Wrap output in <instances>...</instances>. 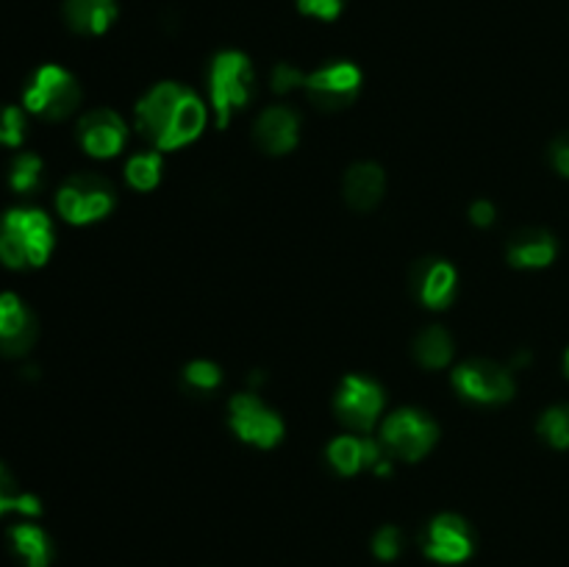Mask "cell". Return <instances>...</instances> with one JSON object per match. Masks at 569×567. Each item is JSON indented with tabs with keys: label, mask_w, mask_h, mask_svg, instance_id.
Listing matches in <instances>:
<instances>
[{
	"label": "cell",
	"mask_w": 569,
	"mask_h": 567,
	"mask_svg": "<svg viewBox=\"0 0 569 567\" xmlns=\"http://www.w3.org/2000/svg\"><path fill=\"white\" fill-rule=\"evenodd\" d=\"M209 111L200 94L187 83L161 81L144 94L133 111V122L144 142L156 150H178L203 133Z\"/></svg>",
	"instance_id": "obj_1"
},
{
	"label": "cell",
	"mask_w": 569,
	"mask_h": 567,
	"mask_svg": "<svg viewBox=\"0 0 569 567\" xmlns=\"http://www.w3.org/2000/svg\"><path fill=\"white\" fill-rule=\"evenodd\" d=\"M56 231L50 217L33 206H17L0 217V261L11 270H31L50 259Z\"/></svg>",
	"instance_id": "obj_2"
},
{
	"label": "cell",
	"mask_w": 569,
	"mask_h": 567,
	"mask_svg": "<svg viewBox=\"0 0 569 567\" xmlns=\"http://www.w3.org/2000/svg\"><path fill=\"white\" fill-rule=\"evenodd\" d=\"M209 94L217 128H228L231 117L248 109L250 100L256 98L253 61L242 50L217 53L209 67Z\"/></svg>",
	"instance_id": "obj_3"
},
{
	"label": "cell",
	"mask_w": 569,
	"mask_h": 567,
	"mask_svg": "<svg viewBox=\"0 0 569 567\" xmlns=\"http://www.w3.org/2000/svg\"><path fill=\"white\" fill-rule=\"evenodd\" d=\"M78 103H81V87L76 76L59 64L39 67L22 92V106L48 122L67 120Z\"/></svg>",
	"instance_id": "obj_4"
},
{
	"label": "cell",
	"mask_w": 569,
	"mask_h": 567,
	"mask_svg": "<svg viewBox=\"0 0 569 567\" xmlns=\"http://www.w3.org/2000/svg\"><path fill=\"white\" fill-rule=\"evenodd\" d=\"M114 183L98 172H78L67 178L56 195V209L70 226H89V222L103 220L114 209Z\"/></svg>",
	"instance_id": "obj_5"
},
{
	"label": "cell",
	"mask_w": 569,
	"mask_h": 567,
	"mask_svg": "<svg viewBox=\"0 0 569 567\" xmlns=\"http://www.w3.org/2000/svg\"><path fill=\"white\" fill-rule=\"evenodd\" d=\"M439 439V426L420 409H403L392 411L387 420L381 422V445L389 450L392 459L403 461H420L431 454V448Z\"/></svg>",
	"instance_id": "obj_6"
},
{
	"label": "cell",
	"mask_w": 569,
	"mask_h": 567,
	"mask_svg": "<svg viewBox=\"0 0 569 567\" xmlns=\"http://www.w3.org/2000/svg\"><path fill=\"white\" fill-rule=\"evenodd\" d=\"M453 387L459 398L476 406L509 404L517 392V381L509 367L492 359H470L456 367Z\"/></svg>",
	"instance_id": "obj_7"
},
{
	"label": "cell",
	"mask_w": 569,
	"mask_h": 567,
	"mask_svg": "<svg viewBox=\"0 0 569 567\" xmlns=\"http://www.w3.org/2000/svg\"><path fill=\"white\" fill-rule=\"evenodd\" d=\"M383 406H387V395L376 378H367L361 372H350L342 378L337 395H333V411H337L339 422L348 426L350 431L367 434L376 428L381 420Z\"/></svg>",
	"instance_id": "obj_8"
},
{
	"label": "cell",
	"mask_w": 569,
	"mask_h": 567,
	"mask_svg": "<svg viewBox=\"0 0 569 567\" xmlns=\"http://www.w3.org/2000/svg\"><path fill=\"white\" fill-rule=\"evenodd\" d=\"M228 426L242 442L270 450L283 439V420L259 395L239 392L228 404Z\"/></svg>",
	"instance_id": "obj_9"
},
{
	"label": "cell",
	"mask_w": 569,
	"mask_h": 567,
	"mask_svg": "<svg viewBox=\"0 0 569 567\" xmlns=\"http://www.w3.org/2000/svg\"><path fill=\"white\" fill-rule=\"evenodd\" d=\"M361 70L353 61H331L306 76V94L322 111H342L353 106L361 92Z\"/></svg>",
	"instance_id": "obj_10"
},
{
	"label": "cell",
	"mask_w": 569,
	"mask_h": 567,
	"mask_svg": "<svg viewBox=\"0 0 569 567\" xmlns=\"http://www.w3.org/2000/svg\"><path fill=\"white\" fill-rule=\"evenodd\" d=\"M422 550L428 559L439 561V565H459V561L470 559L476 550V534L465 517L450 515V511L437 515L422 534Z\"/></svg>",
	"instance_id": "obj_11"
},
{
	"label": "cell",
	"mask_w": 569,
	"mask_h": 567,
	"mask_svg": "<svg viewBox=\"0 0 569 567\" xmlns=\"http://www.w3.org/2000/svg\"><path fill=\"white\" fill-rule=\"evenodd\" d=\"M328 461L339 476H356L361 470H372L376 476L392 472V456L381 442L370 437H353L345 434L328 445Z\"/></svg>",
	"instance_id": "obj_12"
},
{
	"label": "cell",
	"mask_w": 569,
	"mask_h": 567,
	"mask_svg": "<svg viewBox=\"0 0 569 567\" xmlns=\"http://www.w3.org/2000/svg\"><path fill=\"white\" fill-rule=\"evenodd\" d=\"M459 272L448 259L428 256L411 267V292L428 309H448L456 300Z\"/></svg>",
	"instance_id": "obj_13"
},
{
	"label": "cell",
	"mask_w": 569,
	"mask_h": 567,
	"mask_svg": "<svg viewBox=\"0 0 569 567\" xmlns=\"http://www.w3.org/2000/svg\"><path fill=\"white\" fill-rule=\"evenodd\" d=\"M76 137L92 159H111L126 148L128 126L117 111L92 109L78 120Z\"/></svg>",
	"instance_id": "obj_14"
},
{
	"label": "cell",
	"mask_w": 569,
	"mask_h": 567,
	"mask_svg": "<svg viewBox=\"0 0 569 567\" xmlns=\"http://www.w3.org/2000/svg\"><path fill=\"white\" fill-rule=\"evenodd\" d=\"M39 337L37 317L20 295L0 292V356H26Z\"/></svg>",
	"instance_id": "obj_15"
},
{
	"label": "cell",
	"mask_w": 569,
	"mask_h": 567,
	"mask_svg": "<svg viewBox=\"0 0 569 567\" xmlns=\"http://www.w3.org/2000/svg\"><path fill=\"white\" fill-rule=\"evenodd\" d=\"M256 145L270 156H287L300 142V117L289 106H270L259 115L253 128Z\"/></svg>",
	"instance_id": "obj_16"
},
{
	"label": "cell",
	"mask_w": 569,
	"mask_h": 567,
	"mask_svg": "<svg viewBox=\"0 0 569 567\" xmlns=\"http://www.w3.org/2000/svg\"><path fill=\"white\" fill-rule=\"evenodd\" d=\"M559 256V239L548 231V228L528 226L511 233L509 248H506V259L517 270H542L550 267Z\"/></svg>",
	"instance_id": "obj_17"
},
{
	"label": "cell",
	"mask_w": 569,
	"mask_h": 567,
	"mask_svg": "<svg viewBox=\"0 0 569 567\" xmlns=\"http://www.w3.org/2000/svg\"><path fill=\"white\" fill-rule=\"evenodd\" d=\"M345 203L353 211H372L387 192V176L376 161H359L345 172Z\"/></svg>",
	"instance_id": "obj_18"
},
{
	"label": "cell",
	"mask_w": 569,
	"mask_h": 567,
	"mask_svg": "<svg viewBox=\"0 0 569 567\" xmlns=\"http://www.w3.org/2000/svg\"><path fill=\"white\" fill-rule=\"evenodd\" d=\"M117 0H64V20L81 37H103L117 22Z\"/></svg>",
	"instance_id": "obj_19"
},
{
	"label": "cell",
	"mask_w": 569,
	"mask_h": 567,
	"mask_svg": "<svg viewBox=\"0 0 569 567\" xmlns=\"http://www.w3.org/2000/svg\"><path fill=\"white\" fill-rule=\"evenodd\" d=\"M9 539L14 554L26 561V567H50V561H53V543L39 526L20 523V526L11 528Z\"/></svg>",
	"instance_id": "obj_20"
},
{
	"label": "cell",
	"mask_w": 569,
	"mask_h": 567,
	"mask_svg": "<svg viewBox=\"0 0 569 567\" xmlns=\"http://www.w3.org/2000/svg\"><path fill=\"white\" fill-rule=\"evenodd\" d=\"M456 354V342L442 326H428L426 331L417 334L415 339V359L420 361L426 370H442L450 365Z\"/></svg>",
	"instance_id": "obj_21"
},
{
	"label": "cell",
	"mask_w": 569,
	"mask_h": 567,
	"mask_svg": "<svg viewBox=\"0 0 569 567\" xmlns=\"http://www.w3.org/2000/svg\"><path fill=\"white\" fill-rule=\"evenodd\" d=\"M9 511H17V515H26V517H37L42 515V504H39L37 495L22 493L17 478L9 472V467L0 461V515H9Z\"/></svg>",
	"instance_id": "obj_22"
},
{
	"label": "cell",
	"mask_w": 569,
	"mask_h": 567,
	"mask_svg": "<svg viewBox=\"0 0 569 567\" xmlns=\"http://www.w3.org/2000/svg\"><path fill=\"white\" fill-rule=\"evenodd\" d=\"M161 172H164L161 153L159 150H148V153H137L128 159L126 181L137 192H150V189H156L161 183Z\"/></svg>",
	"instance_id": "obj_23"
},
{
	"label": "cell",
	"mask_w": 569,
	"mask_h": 567,
	"mask_svg": "<svg viewBox=\"0 0 569 567\" xmlns=\"http://www.w3.org/2000/svg\"><path fill=\"white\" fill-rule=\"evenodd\" d=\"M42 159L37 153H17L9 167V183L14 192L31 195L42 187Z\"/></svg>",
	"instance_id": "obj_24"
},
{
	"label": "cell",
	"mask_w": 569,
	"mask_h": 567,
	"mask_svg": "<svg viewBox=\"0 0 569 567\" xmlns=\"http://www.w3.org/2000/svg\"><path fill=\"white\" fill-rule=\"evenodd\" d=\"M537 434L556 450H569V404L550 406L539 415Z\"/></svg>",
	"instance_id": "obj_25"
},
{
	"label": "cell",
	"mask_w": 569,
	"mask_h": 567,
	"mask_svg": "<svg viewBox=\"0 0 569 567\" xmlns=\"http://www.w3.org/2000/svg\"><path fill=\"white\" fill-rule=\"evenodd\" d=\"M183 384H187V389H192V392H214L222 384L220 365H214V361L209 359L189 361V365L183 367Z\"/></svg>",
	"instance_id": "obj_26"
},
{
	"label": "cell",
	"mask_w": 569,
	"mask_h": 567,
	"mask_svg": "<svg viewBox=\"0 0 569 567\" xmlns=\"http://www.w3.org/2000/svg\"><path fill=\"white\" fill-rule=\"evenodd\" d=\"M26 142V115L11 103H0V145L20 148Z\"/></svg>",
	"instance_id": "obj_27"
},
{
	"label": "cell",
	"mask_w": 569,
	"mask_h": 567,
	"mask_svg": "<svg viewBox=\"0 0 569 567\" xmlns=\"http://www.w3.org/2000/svg\"><path fill=\"white\" fill-rule=\"evenodd\" d=\"M372 554L383 561H392L403 554V531L395 526H383L381 531L372 537Z\"/></svg>",
	"instance_id": "obj_28"
},
{
	"label": "cell",
	"mask_w": 569,
	"mask_h": 567,
	"mask_svg": "<svg viewBox=\"0 0 569 567\" xmlns=\"http://www.w3.org/2000/svg\"><path fill=\"white\" fill-rule=\"evenodd\" d=\"M270 83H272V92H276V94H289V92H295V89L303 87L306 72H300L298 67L281 61V64L272 67Z\"/></svg>",
	"instance_id": "obj_29"
},
{
	"label": "cell",
	"mask_w": 569,
	"mask_h": 567,
	"mask_svg": "<svg viewBox=\"0 0 569 567\" xmlns=\"http://www.w3.org/2000/svg\"><path fill=\"white\" fill-rule=\"evenodd\" d=\"M295 6L300 14L322 22H333L345 11V0H295Z\"/></svg>",
	"instance_id": "obj_30"
},
{
	"label": "cell",
	"mask_w": 569,
	"mask_h": 567,
	"mask_svg": "<svg viewBox=\"0 0 569 567\" xmlns=\"http://www.w3.org/2000/svg\"><path fill=\"white\" fill-rule=\"evenodd\" d=\"M550 165H553V170L559 176L569 178V131L559 133L553 139V145H550Z\"/></svg>",
	"instance_id": "obj_31"
},
{
	"label": "cell",
	"mask_w": 569,
	"mask_h": 567,
	"mask_svg": "<svg viewBox=\"0 0 569 567\" xmlns=\"http://www.w3.org/2000/svg\"><path fill=\"white\" fill-rule=\"evenodd\" d=\"M470 220H472V226L489 228V226H495V220H498V209H495L492 200L481 198L470 206Z\"/></svg>",
	"instance_id": "obj_32"
},
{
	"label": "cell",
	"mask_w": 569,
	"mask_h": 567,
	"mask_svg": "<svg viewBox=\"0 0 569 567\" xmlns=\"http://www.w3.org/2000/svg\"><path fill=\"white\" fill-rule=\"evenodd\" d=\"M565 372H567V378H569V348H567V354H565Z\"/></svg>",
	"instance_id": "obj_33"
}]
</instances>
